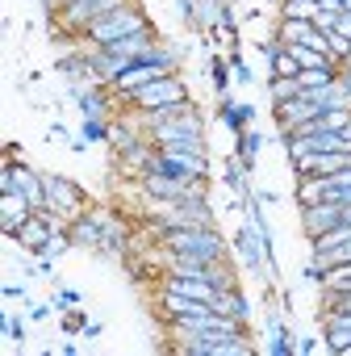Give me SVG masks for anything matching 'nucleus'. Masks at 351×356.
Listing matches in <instances>:
<instances>
[{
	"label": "nucleus",
	"instance_id": "nucleus-1",
	"mask_svg": "<svg viewBox=\"0 0 351 356\" xmlns=\"http://www.w3.org/2000/svg\"><path fill=\"white\" fill-rule=\"evenodd\" d=\"M163 248L189 260H226V239L214 227H155Z\"/></svg>",
	"mask_w": 351,
	"mask_h": 356
},
{
	"label": "nucleus",
	"instance_id": "nucleus-2",
	"mask_svg": "<svg viewBox=\"0 0 351 356\" xmlns=\"http://www.w3.org/2000/svg\"><path fill=\"white\" fill-rule=\"evenodd\" d=\"M138 30H151V22H146V13L130 0V5H121V9L105 13L101 22H92V26L84 30V38H88V47H117L121 38H130V34H138Z\"/></svg>",
	"mask_w": 351,
	"mask_h": 356
},
{
	"label": "nucleus",
	"instance_id": "nucleus-3",
	"mask_svg": "<svg viewBox=\"0 0 351 356\" xmlns=\"http://www.w3.org/2000/svg\"><path fill=\"white\" fill-rule=\"evenodd\" d=\"M121 97H126V101H134L142 113H155V109L189 105V84H185V76H180V72H167V76H159V80H151V84L134 88V92H121Z\"/></svg>",
	"mask_w": 351,
	"mask_h": 356
},
{
	"label": "nucleus",
	"instance_id": "nucleus-4",
	"mask_svg": "<svg viewBox=\"0 0 351 356\" xmlns=\"http://www.w3.org/2000/svg\"><path fill=\"white\" fill-rule=\"evenodd\" d=\"M180 339H185L180 352H189V356H243V352H251L247 331L243 335H234V331H193V335H180Z\"/></svg>",
	"mask_w": 351,
	"mask_h": 356
},
{
	"label": "nucleus",
	"instance_id": "nucleus-5",
	"mask_svg": "<svg viewBox=\"0 0 351 356\" xmlns=\"http://www.w3.org/2000/svg\"><path fill=\"white\" fill-rule=\"evenodd\" d=\"M42 181H46V214L55 218V222H76L80 214H84V193L71 185V181H63V176H55V172H42Z\"/></svg>",
	"mask_w": 351,
	"mask_h": 356
},
{
	"label": "nucleus",
	"instance_id": "nucleus-6",
	"mask_svg": "<svg viewBox=\"0 0 351 356\" xmlns=\"http://www.w3.org/2000/svg\"><path fill=\"white\" fill-rule=\"evenodd\" d=\"M130 5V0H67V5H59V26L67 34H84L92 22H101L105 13Z\"/></svg>",
	"mask_w": 351,
	"mask_h": 356
},
{
	"label": "nucleus",
	"instance_id": "nucleus-7",
	"mask_svg": "<svg viewBox=\"0 0 351 356\" xmlns=\"http://www.w3.org/2000/svg\"><path fill=\"white\" fill-rule=\"evenodd\" d=\"M301 222H305V235H322V231H334L343 227V206L334 202H318V206H301Z\"/></svg>",
	"mask_w": 351,
	"mask_h": 356
},
{
	"label": "nucleus",
	"instance_id": "nucleus-8",
	"mask_svg": "<svg viewBox=\"0 0 351 356\" xmlns=\"http://www.w3.org/2000/svg\"><path fill=\"white\" fill-rule=\"evenodd\" d=\"M67 235H71V248L101 252V243H105V222H101V214H80L76 222H67Z\"/></svg>",
	"mask_w": 351,
	"mask_h": 356
},
{
	"label": "nucleus",
	"instance_id": "nucleus-9",
	"mask_svg": "<svg viewBox=\"0 0 351 356\" xmlns=\"http://www.w3.org/2000/svg\"><path fill=\"white\" fill-rule=\"evenodd\" d=\"M30 214H38V210L30 206V197H26V193H9L5 202H0V231L13 239V235L26 227V218H30Z\"/></svg>",
	"mask_w": 351,
	"mask_h": 356
},
{
	"label": "nucleus",
	"instance_id": "nucleus-10",
	"mask_svg": "<svg viewBox=\"0 0 351 356\" xmlns=\"http://www.w3.org/2000/svg\"><path fill=\"white\" fill-rule=\"evenodd\" d=\"M76 101H80V113H84V118H105V105H109V97H105V84L76 88Z\"/></svg>",
	"mask_w": 351,
	"mask_h": 356
},
{
	"label": "nucleus",
	"instance_id": "nucleus-11",
	"mask_svg": "<svg viewBox=\"0 0 351 356\" xmlns=\"http://www.w3.org/2000/svg\"><path fill=\"white\" fill-rule=\"evenodd\" d=\"M222 122L239 134V130H247V122H255V105H243V101L222 97Z\"/></svg>",
	"mask_w": 351,
	"mask_h": 356
},
{
	"label": "nucleus",
	"instance_id": "nucleus-12",
	"mask_svg": "<svg viewBox=\"0 0 351 356\" xmlns=\"http://www.w3.org/2000/svg\"><path fill=\"white\" fill-rule=\"evenodd\" d=\"M268 92H272V105H284V101L301 97V80L297 76H272L268 80Z\"/></svg>",
	"mask_w": 351,
	"mask_h": 356
},
{
	"label": "nucleus",
	"instance_id": "nucleus-13",
	"mask_svg": "<svg viewBox=\"0 0 351 356\" xmlns=\"http://www.w3.org/2000/svg\"><path fill=\"white\" fill-rule=\"evenodd\" d=\"M259 147H264V138H259V130H239V159L251 168L255 163V155H259Z\"/></svg>",
	"mask_w": 351,
	"mask_h": 356
},
{
	"label": "nucleus",
	"instance_id": "nucleus-14",
	"mask_svg": "<svg viewBox=\"0 0 351 356\" xmlns=\"http://www.w3.org/2000/svg\"><path fill=\"white\" fill-rule=\"evenodd\" d=\"M209 80H214V88H218L222 97H230V63H226L222 55H214V63H209Z\"/></svg>",
	"mask_w": 351,
	"mask_h": 356
},
{
	"label": "nucleus",
	"instance_id": "nucleus-15",
	"mask_svg": "<svg viewBox=\"0 0 351 356\" xmlns=\"http://www.w3.org/2000/svg\"><path fill=\"white\" fill-rule=\"evenodd\" d=\"M347 51H351V38H343L339 30H326V55H330L334 63H343V59H347Z\"/></svg>",
	"mask_w": 351,
	"mask_h": 356
},
{
	"label": "nucleus",
	"instance_id": "nucleus-16",
	"mask_svg": "<svg viewBox=\"0 0 351 356\" xmlns=\"http://www.w3.org/2000/svg\"><path fill=\"white\" fill-rule=\"evenodd\" d=\"M297 80H301V88H326V84H334V72H326V67H305Z\"/></svg>",
	"mask_w": 351,
	"mask_h": 356
},
{
	"label": "nucleus",
	"instance_id": "nucleus-17",
	"mask_svg": "<svg viewBox=\"0 0 351 356\" xmlns=\"http://www.w3.org/2000/svg\"><path fill=\"white\" fill-rule=\"evenodd\" d=\"M318 9H322V0H284V17H309L314 22Z\"/></svg>",
	"mask_w": 351,
	"mask_h": 356
},
{
	"label": "nucleus",
	"instance_id": "nucleus-18",
	"mask_svg": "<svg viewBox=\"0 0 351 356\" xmlns=\"http://www.w3.org/2000/svg\"><path fill=\"white\" fill-rule=\"evenodd\" d=\"M109 130H113L109 118H84V130H80V134H84L88 143H101V138H109Z\"/></svg>",
	"mask_w": 351,
	"mask_h": 356
},
{
	"label": "nucleus",
	"instance_id": "nucleus-19",
	"mask_svg": "<svg viewBox=\"0 0 351 356\" xmlns=\"http://www.w3.org/2000/svg\"><path fill=\"white\" fill-rule=\"evenodd\" d=\"M272 63V76H301V67H297V59L289 55V51H280L276 59H268Z\"/></svg>",
	"mask_w": 351,
	"mask_h": 356
},
{
	"label": "nucleus",
	"instance_id": "nucleus-20",
	"mask_svg": "<svg viewBox=\"0 0 351 356\" xmlns=\"http://www.w3.org/2000/svg\"><path fill=\"white\" fill-rule=\"evenodd\" d=\"M347 122H351L347 109H326V113H318V126H322V130H343Z\"/></svg>",
	"mask_w": 351,
	"mask_h": 356
},
{
	"label": "nucleus",
	"instance_id": "nucleus-21",
	"mask_svg": "<svg viewBox=\"0 0 351 356\" xmlns=\"http://www.w3.org/2000/svg\"><path fill=\"white\" fill-rule=\"evenodd\" d=\"M243 159H226V185L230 189H239V193H247V181H243Z\"/></svg>",
	"mask_w": 351,
	"mask_h": 356
},
{
	"label": "nucleus",
	"instance_id": "nucleus-22",
	"mask_svg": "<svg viewBox=\"0 0 351 356\" xmlns=\"http://www.w3.org/2000/svg\"><path fill=\"white\" fill-rule=\"evenodd\" d=\"M5 335L9 339H26V323L17 314H9V310H5Z\"/></svg>",
	"mask_w": 351,
	"mask_h": 356
},
{
	"label": "nucleus",
	"instance_id": "nucleus-23",
	"mask_svg": "<svg viewBox=\"0 0 351 356\" xmlns=\"http://www.w3.org/2000/svg\"><path fill=\"white\" fill-rule=\"evenodd\" d=\"M230 67H234V76H239V80H243V84H251V80H255V72H251V67H247V63H243V55H239V51H234V55H230Z\"/></svg>",
	"mask_w": 351,
	"mask_h": 356
},
{
	"label": "nucleus",
	"instance_id": "nucleus-24",
	"mask_svg": "<svg viewBox=\"0 0 351 356\" xmlns=\"http://www.w3.org/2000/svg\"><path fill=\"white\" fill-rule=\"evenodd\" d=\"M67 306H80V293L76 289H59L55 293V310H67Z\"/></svg>",
	"mask_w": 351,
	"mask_h": 356
},
{
	"label": "nucleus",
	"instance_id": "nucleus-25",
	"mask_svg": "<svg viewBox=\"0 0 351 356\" xmlns=\"http://www.w3.org/2000/svg\"><path fill=\"white\" fill-rule=\"evenodd\" d=\"M0 189H5V197H9V193H17V172H13V163L0 172Z\"/></svg>",
	"mask_w": 351,
	"mask_h": 356
},
{
	"label": "nucleus",
	"instance_id": "nucleus-26",
	"mask_svg": "<svg viewBox=\"0 0 351 356\" xmlns=\"http://www.w3.org/2000/svg\"><path fill=\"white\" fill-rule=\"evenodd\" d=\"M259 51H264L268 59H276V55L284 51V42H280V38H264V42H259Z\"/></svg>",
	"mask_w": 351,
	"mask_h": 356
},
{
	"label": "nucleus",
	"instance_id": "nucleus-27",
	"mask_svg": "<svg viewBox=\"0 0 351 356\" xmlns=\"http://www.w3.org/2000/svg\"><path fill=\"white\" fill-rule=\"evenodd\" d=\"M176 5H180V17L185 22H197V0H176Z\"/></svg>",
	"mask_w": 351,
	"mask_h": 356
},
{
	"label": "nucleus",
	"instance_id": "nucleus-28",
	"mask_svg": "<svg viewBox=\"0 0 351 356\" xmlns=\"http://www.w3.org/2000/svg\"><path fill=\"white\" fill-rule=\"evenodd\" d=\"M334 30H339L343 38H351V13H339V17H334Z\"/></svg>",
	"mask_w": 351,
	"mask_h": 356
},
{
	"label": "nucleus",
	"instance_id": "nucleus-29",
	"mask_svg": "<svg viewBox=\"0 0 351 356\" xmlns=\"http://www.w3.org/2000/svg\"><path fill=\"white\" fill-rule=\"evenodd\" d=\"M17 298H26V285H5V302H17Z\"/></svg>",
	"mask_w": 351,
	"mask_h": 356
},
{
	"label": "nucleus",
	"instance_id": "nucleus-30",
	"mask_svg": "<svg viewBox=\"0 0 351 356\" xmlns=\"http://www.w3.org/2000/svg\"><path fill=\"white\" fill-rule=\"evenodd\" d=\"M334 80H339V88H347V92H351V67H339V72H334Z\"/></svg>",
	"mask_w": 351,
	"mask_h": 356
},
{
	"label": "nucleus",
	"instance_id": "nucleus-31",
	"mask_svg": "<svg viewBox=\"0 0 351 356\" xmlns=\"http://www.w3.org/2000/svg\"><path fill=\"white\" fill-rule=\"evenodd\" d=\"M84 323H88V318H80V314H71V318L63 323V331H84Z\"/></svg>",
	"mask_w": 351,
	"mask_h": 356
},
{
	"label": "nucleus",
	"instance_id": "nucleus-32",
	"mask_svg": "<svg viewBox=\"0 0 351 356\" xmlns=\"http://www.w3.org/2000/svg\"><path fill=\"white\" fill-rule=\"evenodd\" d=\"M51 306H55V302H51ZM51 306H34V310H30V318H38V323H42V318L51 314Z\"/></svg>",
	"mask_w": 351,
	"mask_h": 356
},
{
	"label": "nucleus",
	"instance_id": "nucleus-33",
	"mask_svg": "<svg viewBox=\"0 0 351 356\" xmlns=\"http://www.w3.org/2000/svg\"><path fill=\"white\" fill-rule=\"evenodd\" d=\"M339 134H343V147H351V122H347V126H343Z\"/></svg>",
	"mask_w": 351,
	"mask_h": 356
},
{
	"label": "nucleus",
	"instance_id": "nucleus-34",
	"mask_svg": "<svg viewBox=\"0 0 351 356\" xmlns=\"http://www.w3.org/2000/svg\"><path fill=\"white\" fill-rule=\"evenodd\" d=\"M339 67H351V51H347V59H343V63H339Z\"/></svg>",
	"mask_w": 351,
	"mask_h": 356
}]
</instances>
